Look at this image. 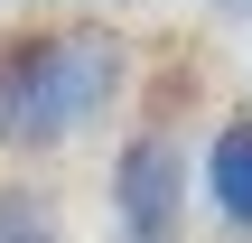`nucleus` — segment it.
I'll use <instances>...</instances> for the list:
<instances>
[{"instance_id": "nucleus-1", "label": "nucleus", "mask_w": 252, "mask_h": 243, "mask_svg": "<svg viewBox=\"0 0 252 243\" xmlns=\"http://www.w3.org/2000/svg\"><path fill=\"white\" fill-rule=\"evenodd\" d=\"M140 84V47L122 19L37 9L0 28V159H56L94 140Z\"/></svg>"}, {"instance_id": "nucleus-2", "label": "nucleus", "mask_w": 252, "mask_h": 243, "mask_svg": "<svg viewBox=\"0 0 252 243\" xmlns=\"http://www.w3.org/2000/svg\"><path fill=\"white\" fill-rule=\"evenodd\" d=\"M103 206H112V243H187V225H196V150H187L178 103H150L122 131Z\"/></svg>"}, {"instance_id": "nucleus-3", "label": "nucleus", "mask_w": 252, "mask_h": 243, "mask_svg": "<svg viewBox=\"0 0 252 243\" xmlns=\"http://www.w3.org/2000/svg\"><path fill=\"white\" fill-rule=\"evenodd\" d=\"M196 206L224 225V243H252V103L206 131V150H196Z\"/></svg>"}, {"instance_id": "nucleus-4", "label": "nucleus", "mask_w": 252, "mask_h": 243, "mask_svg": "<svg viewBox=\"0 0 252 243\" xmlns=\"http://www.w3.org/2000/svg\"><path fill=\"white\" fill-rule=\"evenodd\" d=\"M0 243H75L56 187H37L28 169H0Z\"/></svg>"}, {"instance_id": "nucleus-5", "label": "nucleus", "mask_w": 252, "mask_h": 243, "mask_svg": "<svg viewBox=\"0 0 252 243\" xmlns=\"http://www.w3.org/2000/svg\"><path fill=\"white\" fill-rule=\"evenodd\" d=\"M56 9H94V19H112V9H140V0H56Z\"/></svg>"}]
</instances>
